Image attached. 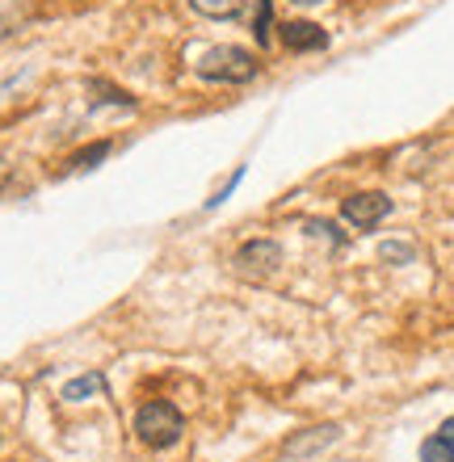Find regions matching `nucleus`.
Instances as JSON below:
<instances>
[{
	"mask_svg": "<svg viewBox=\"0 0 454 462\" xmlns=\"http://www.w3.org/2000/svg\"><path fill=\"white\" fill-rule=\"evenodd\" d=\"M295 5H320V0H295Z\"/></svg>",
	"mask_w": 454,
	"mask_h": 462,
	"instance_id": "obj_15",
	"label": "nucleus"
},
{
	"mask_svg": "<svg viewBox=\"0 0 454 462\" xmlns=\"http://www.w3.org/2000/svg\"><path fill=\"white\" fill-rule=\"evenodd\" d=\"M257 72H261L257 55L245 47H210L207 55L198 60V76H202V80H215V85H248Z\"/></svg>",
	"mask_w": 454,
	"mask_h": 462,
	"instance_id": "obj_2",
	"label": "nucleus"
},
{
	"mask_svg": "<svg viewBox=\"0 0 454 462\" xmlns=\"http://www.w3.org/2000/svg\"><path fill=\"white\" fill-rule=\"evenodd\" d=\"M232 269L236 278L245 282H265L283 269V244L278 240H248L240 244V253L232 256Z\"/></svg>",
	"mask_w": 454,
	"mask_h": 462,
	"instance_id": "obj_3",
	"label": "nucleus"
},
{
	"mask_svg": "<svg viewBox=\"0 0 454 462\" xmlns=\"http://www.w3.org/2000/svg\"><path fill=\"white\" fill-rule=\"evenodd\" d=\"M283 42L291 51H324L329 47V30H320L316 22H286Z\"/></svg>",
	"mask_w": 454,
	"mask_h": 462,
	"instance_id": "obj_6",
	"label": "nucleus"
},
{
	"mask_svg": "<svg viewBox=\"0 0 454 462\" xmlns=\"http://www.w3.org/2000/svg\"><path fill=\"white\" fill-rule=\"evenodd\" d=\"M190 9L202 17H215V22H227V17L245 13V0H190Z\"/></svg>",
	"mask_w": 454,
	"mask_h": 462,
	"instance_id": "obj_8",
	"label": "nucleus"
},
{
	"mask_svg": "<svg viewBox=\"0 0 454 462\" xmlns=\"http://www.w3.org/2000/svg\"><path fill=\"white\" fill-rule=\"evenodd\" d=\"M110 156V143L101 139V143H93V147H85V152H76L72 160H68V172H80V169H93V164H101V160Z\"/></svg>",
	"mask_w": 454,
	"mask_h": 462,
	"instance_id": "obj_11",
	"label": "nucleus"
},
{
	"mask_svg": "<svg viewBox=\"0 0 454 462\" xmlns=\"http://www.w3.org/2000/svg\"><path fill=\"white\" fill-rule=\"evenodd\" d=\"M303 227L311 231V236H320V240H329L332 248H337V244H345V236H341V227H337V223H324V219H307Z\"/></svg>",
	"mask_w": 454,
	"mask_h": 462,
	"instance_id": "obj_13",
	"label": "nucleus"
},
{
	"mask_svg": "<svg viewBox=\"0 0 454 462\" xmlns=\"http://www.w3.org/2000/svg\"><path fill=\"white\" fill-rule=\"evenodd\" d=\"M421 462H454V416H446L438 433L421 441Z\"/></svg>",
	"mask_w": 454,
	"mask_h": 462,
	"instance_id": "obj_7",
	"label": "nucleus"
},
{
	"mask_svg": "<svg viewBox=\"0 0 454 462\" xmlns=\"http://www.w3.org/2000/svg\"><path fill=\"white\" fill-rule=\"evenodd\" d=\"M341 215L345 223H354L357 231H370V227H379L387 215H392V198L379 194V189H366V194H349L341 202Z\"/></svg>",
	"mask_w": 454,
	"mask_h": 462,
	"instance_id": "obj_4",
	"label": "nucleus"
},
{
	"mask_svg": "<svg viewBox=\"0 0 454 462\" xmlns=\"http://www.w3.org/2000/svg\"><path fill=\"white\" fill-rule=\"evenodd\" d=\"M88 93H93V106H106V101H110V106H126V110L135 106V97H131V93L106 85V80H93V85H88Z\"/></svg>",
	"mask_w": 454,
	"mask_h": 462,
	"instance_id": "obj_10",
	"label": "nucleus"
},
{
	"mask_svg": "<svg viewBox=\"0 0 454 462\" xmlns=\"http://www.w3.org/2000/svg\"><path fill=\"white\" fill-rule=\"evenodd\" d=\"M379 256L387 261V265H395V261H400V265H408V261H412L417 253H412V244H383Z\"/></svg>",
	"mask_w": 454,
	"mask_h": 462,
	"instance_id": "obj_14",
	"label": "nucleus"
},
{
	"mask_svg": "<svg viewBox=\"0 0 454 462\" xmlns=\"http://www.w3.org/2000/svg\"><path fill=\"white\" fill-rule=\"evenodd\" d=\"M185 433V416L172 408L169 400H152L135 412V438L148 450H172Z\"/></svg>",
	"mask_w": 454,
	"mask_h": 462,
	"instance_id": "obj_1",
	"label": "nucleus"
},
{
	"mask_svg": "<svg viewBox=\"0 0 454 462\" xmlns=\"http://www.w3.org/2000/svg\"><path fill=\"white\" fill-rule=\"evenodd\" d=\"M101 391H106V378H101V374H80V378H72L60 395L68 403H80V400H88V395H101Z\"/></svg>",
	"mask_w": 454,
	"mask_h": 462,
	"instance_id": "obj_9",
	"label": "nucleus"
},
{
	"mask_svg": "<svg viewBox=\"0 0 454 462\" xmlns=\"http://www.w3.org/2000/svg\"><path fill=\"white\" fill-rule=\"evenodd\" d=\"M341 438V425H316V429H303L295 438L283 446V458H316L320 450H329L332 441Z\"/></svg>",
	"mask_w": 454,
	"mask_h": 462,
	"instance_id": "obj_5",
	"label": "nucleus"
},
{
	"mask_svg": "<svg viewBox=\"0 0 454 462\" xmlns=\"http://www.w3.org/2000/svg\"><path fill=\"white\" fill-rule=\"evenodd\" d=\"M273 5L270 0H257V22H253V34H257L261 47H270V38H273Z\"/></svg>",
	"mask_w": 454,
	"mask_h": 462,
	"instance_id": "obj_12",
	"label": "nucleus"
}]
</instances>
